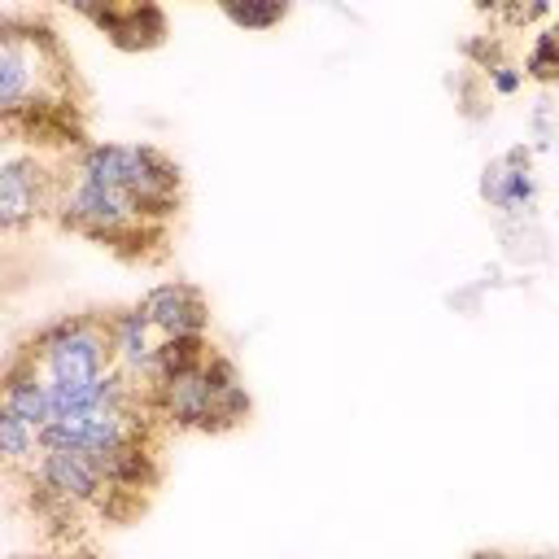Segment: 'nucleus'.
I'll use <instances>...</instances> for the list:
<instances>
[{
	"instance_id": "obj_2",
	"label": "nucleus",
	"mask_w": 559,
	"mask_h": 559,
	"mask_svg": "<svg viewBox=\"0 0 559 559\" xmlns=\"http://www.w3.org/2000/svg\"><path fill=\"white\" fill-rule=\"evenodd\" d=\"M153 393H157L166 419L179 428H218V424H236L249 411V397H245L231 362H223L214 354H205L188 371L170 376Z\"/></svg>"
},
{
	"instance_id": "obj_9",
	"label": "nucleus",
	"mask_w": 559,
	"mask_h": 559,
	"mask_svg": "<svg viewBox=\"0 0 559 559\" xmlns=\"http://www.w3.org/2000/svg\"><path fill=\"white\" fill-rule=\"evenodd\" d=\"M140 310L162 341H201L205 332V301L192 284H157Z\"/></svg>"
},
{
	"instance_id": "obj_7",
	"label": "nucleus",
	"mask_w": 559,
	"mask_h": 559,
	"mask_svg": "<svg viewBox=\"0 0 559 559\" xmlns=\"http://www.w3.org/2000/svg\"><path fill=\"white\" fill-rule=\"evenodd\" d=\"M31 476L44 489V498H52L61 507H87V502H100L109 493L105 463L96 454H87V450L44 445L39 463L31 467Z\"/></svg>"
},
{
	"instance_id": "obj_5",
	"label": "nucleus",
	"mask_w": 559,
	"mask_h": 559,
	"mask_svg": "<svg viewBox=\"0 0 559 559\" xmlns=\"http://www.w3.org/2000/svg\"><path fill=\"white\" fill-rule=\"evenodd\" d=\"M61 188L57 175L39 162L35 148H22L17 140H4V157H0V223L4 231H22L26 223H35L39 210L57 205Z\"/></svg>"
},
{
	"instance_id": "obj_16",
	"label": "nucleus",
	"mask_w": 559,
	"mask_h": 559,
	"mask_svg": "<svg viewBox=\"0 0 559 559\" xmlns=\"http://www.w3.org/2000/svg\"><path fill=\"white\" fill-rule=\"evenodd\" d=\"M489 83H493V92L511 96V92H520L524 74H520V70H511V66H493V70H489Z\"/></svg>"
},
{
	"instance_id": "obj_4",
	"label": "nucleus",
	"mask_w": 559,
	"mask_h": 559,
	"mask_svg": "<svg viewBox=\"0 0 559 559\" xmlns=\"http://www.w3.org/2000/svg\"><path fill=\"white\" fill-rule=\"evenodd\" d=\"M31 358L48 376V384H87L114 371V341L109 328L96 319H61L35 336Z\"/></svg>"
},
{
	"instance_id": "obj_1",
	"label": "nucleus",
	"mask_w": 559,
	"mask_h": 559,
	"mask_svg": "<svg viewBox=\"0 0 559 559\" xmlns=\"http://www.w3.org/2000/svg\"><path fill=\"white\" fill-rule=\"evenodd\" d=\"M87 183L122 192L144 218H162L175 210L179 197V170L170 157H162L148 144H92L79 153L74 170Z\"/></svg>"
},
{
	"instance_id": "obj_3",
	"label": "nucleus",
	"mask_w": 559,
	"mask_h": 559,
	"mask_svg": "<svg viewBox=\"0 0 559 559\" xmlns=\"http://www.w3.org/2000/svg\"><path fill=\"white\" fill-rule=\"evenodd\" d=\"M57 83H61V66H57L48 35L17 31L4 22V31H0V109H4V118L9 122H17L22 114L35 118V109L57 100Z\"/></svg>"
},
{
	"instance_id": "obj_12",
	"label": "nucleus",
	"mask_w": 559,
	"mask_h": 559,
	"mask_svg": "<svg viewBox=\"0 0 559 559\" xmlns=\"http://www.w3.org/2000/svg\"><path fill=\"white\" fill-rule=\"evenodd\" d=\"M92 17L122 48H144V44H157L162 39V13L157 9H100Z\"/></svg>"
},
{
	"instance_id": "obj_13",
	"label": "nucleus",
	"mask_w": 559,
	"mask_h": 559,
	"mask_svg": "<svg viewBox=\"0 0 559 559\" xmlns=\"http://www.w3.org/2000/svg\"><path fill=\"white\" fill-rule=\"evenodd\" d=\"M0 454H4L9 467H26V472H31V467L39 463V454H44L39 428H31L26 419L0 411Z\"/></svg>"
},
{
	"instance_id": "obj_6",
	"label": "nucleus",
	"mask_w": 559,
	"mask_h": 559,
	"mask_svg": "<svg viewBox=\"0 0 559 559\" xmlns=\"http://www.w3.org/2000/svg\"><path fill=\"white\" fill-rule=\"evenodd\" d=\"M57 210H61V223L87 231V236H100V240H122V236H135L144 231V214L114 188H100V183H87L79 175H70L61 183V197H57Z\"/></svg>"
},
{
	"instance_id": "obj_8",
	"label": "nucleus",
	"mask_w": 559,
	"mask_h": 559,
	"mask_svg": "<svg viewBox=\"0 0 559 559\" xmlns=\"http://www.w3.org/2000/svg\"><path fill=\"white\" fill-rule=\"evenodd\" d=\"M109 341H114V371H122L135 389L148 384L157 389V362H162V336L153 332V323L144 319L140 306L114 314L109 323Z\"/></svg>"
},
{
	"instance_id": "obj_15",
	"label": "nucleus",
	"mask_w": 559,
	"mask_h": 559,
	"mask_svg": "<svg viewBox=\"0 0 559 559\" xmlns=\"http://www.w3.org/2000/svg\"><path fill=\"white\" fill-rule=\"evenodd\" d=\"M528 70H533L537 79L559 74V26L542 31V39H537V48H533V57H528Z\"/></svg>"
},
{
	"instance_id": "obj_14",
	"label": "nucleus",
	"mask_w": 559,
	"mask_h": 559,
	"mask_svg": "<svg viewBox=\"0 0 559 559\" xmlns=\"http://www.w3.org/2000/svg\"><path fill=\"white\" fill-rule=\"evenodd\" d=\"M223 13L236 22V26H245V31H266V26H275V22H284V13H288V4H223Z\"/></svg>"
},
{
	"instance_id": "obj_11",
	"label": "nucleus",
	"mask_w": 559,
	"mask_h": 559,
	"mask_svg": "<svg viewBox=\"0 0 559 559\" xmlns=\"http://www.w3.org/2000/svg\"><path fill=\"white\" fill-rule=\"evenodd\" d=\"M480 197H485L489 205L507 210V214L528 210V205L537 201V179H533L524 153H511V157L493 162V166L485 170V179H480Z\"/></svg>"
},
{
	"instance_id": "obj_10",
	"label": "nucleus",
	"mask_w": 559,
	"mask_h": 559,
	"mask_svg": "<svg viewBox=\"0 0 559 559\" xmlns=\"http://www.w3.org/2000/svg\"><path fill=\"white\" fill-rule=\"evenodd\" d=\"M0 411H9V415H17V419H26V424H31V428H39V432L52 424V384H48V376L39 371V362H35L31 354H26V358H17V362L9 367Z\"/></svg>"
}]
</instances>
